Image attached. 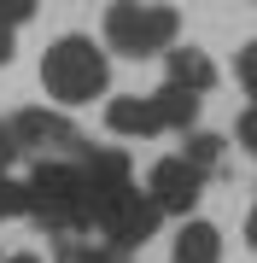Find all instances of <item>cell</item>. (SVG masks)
I'll return each mask as SVG.
<instances>
[{
    "label": "cell",
    "mask_w": 257,
    "mask_h": 263,
    "mask_svg": "<svg viewBox=\"0 0 257 263\" xmlns=\"http://www.w3.org/2000/svg\"><path fill=\"white\" fill-rule=\"evenodd\" d=\"M234 70H240V88L257 100V41H246V47H240V65H234Z\"/></svg>",
    "instance_id": "cell-13"
},
{
    "label": "cell",
    "mask_w": 257,
    "mask_h": 263,
    "mask_svg": "<svg viewBox=\"0 0 257 263\" xmlns=\"http://www.w3.org/2000/svg\"><path fill=\"white\" fill-rule=\"evenodd\" d=\"M187 158L199 164V170H210V164L222 158V141H216V135H193V141H187Z\"/></svg>",
    "instance_id": "cell-12"
},
{
    "label": "cell",
    "mask_w": 257,
    "mask_h": 263,
    "mask_svg": "<svg viewBox=\"0 0 257 263\" xmlns=\"http://www.w3.org/2000/svg\"><path fill=\"white\" fill-rule=\"evenodd\" d=\"M29 216H41L47 228H76L94 222V187H88V170L82 164H35L29 176Z\"/></svg>",
    "instance_id": "cell-2"
},
{
    "label": "cell",
    "mask_w": 257,
    "mask_h": 263,
    "mask_svg": "<svg viewBox=\"0 0 257 263\" xmlns=\"http://www.w3.org/2000/svg\"><path fill=\"white\" fill-rule=\"evenodd\" d=\"M234 135H240V146H246V152H257V105H246V111H240Z\"/></svg>",
    "instance_id": "cell-14"
},
{
    "label": "cell",
    "mask_w": 257,
    "mask_h": 263,
    "mask_svg": "<svg viewBox=\"0 0 257 263\" xmlns=\"http://www.w3.org/2000/svg\"><path fill=\"white\" fill-rule=\"evenodd\" d=\"M158 199L146 193V187H134V181H123V187H111L100 199V211H94V222H100V234L111 252H134V246H146L152 240V228H158Z\"/></svg>",
    "instance_id": "cell-4"
},
{
    "label": "cell",
    "mask_w": 257,
    "mask_h": 263,
    "mask_svg": "<svg viewBox=\"0 0 257 263\" xmlns=\"http://www.w3.org/2000/svg\"><path fill=\"white\" fill-rule=\"evenodd\" d=\"M146 193L158 199V211H170V216H181V211H193L199 205V193H205V170L181 152V158H158L152 164V176H146Z\"/></svg>",
    "instance_id": "cell-5"
},
{
    "label": "cell",
    "mask_w": 257,
    "mask_h": 263,
    "mask_svg": "<svg viewBox=\"0 0 257 263\" xmlns=\"http://www.w3.org/2000/svg\"><path fill=\"white\" fill-rule=\"evenodd\" d=\"M246 240H251V252H257V199H251V216H246Z\"/></svg>",
    "instance_id": "cell-18"
},
{
    "label": "cell",
    "mask_w": 257,
    "mask_h": 263,
    "mask_svg": "<svg viewBox=\"0 0 257 263\" xmlns=\"http://www.w3.org/2000/svg\"><path fill=\"white\" fill-rule=\"evenodd\" d=\"M0 65H12V24L0 18Z\"/></svg>",
    "instance_id": "cell-17"
},
{
    "label": "cell",
    "mask_w": 257,
    "mask_h": 263,
    "mask_svg": "<svg viewBox=\"0 0 257 263\" xmlns=\"http://www.w3.org/2000/svg\"><path fill=\"white\" fill-rule=\"evenodd\" d=\"M0 135H6L18 152H24V146H29V152H76V146H82L76 129H70L58 111H18Z\"/></svg>",
    "instance_id": "cell-6"
},
{
    "label": "cell",
    "mask_w": 257,
    "mask_h": 263,
    "mask_svg": "<svg viewBox=\"0 0 257 263\" xmlns=\"http://www.w3.org/2000/svg\"><path fill=\"white\" fill-rule=\"evenodd\" d=\"M0 18H6V24H24V18H35V0H0Z\"/></svg>",
    "instance_id": "cell-15"
},
{
    "label": "cell",
    "mask_w": 257,
    "mask_h": 263,
    "mask_svg": "<svg viewBox=\"0 0 257 263\" xmlns=\"http://www.w3.org/2000/svg\"><path fill=\"white\" fill-rule=\"evenodd\" d=\"M12 152H18V146H12L6 135H0V176H6V158H12Z\"/></svg>",
    "instance_id": "cell-19"
},
{
    "label": "cell",
    "mask_w": 257,
    "mask_h": 263,
    "mask_svg": "<svg viewBox=\"0 0 257 263\" xmlns=\"http://www.w3.org/2000/svg\"><path fill=\"white\" fill-rule=\"evenodd\" d=\"M12 216H29V181L0 176V222H12Z\"/></svg>",
    "instance_id": "cell-11"
},
{
    "label": "cell",
    "mask_w": 257,
    "mask_h": 263,
    "mask_svg": "<svg viewBox=\"0 0 257 263\" xmlns=\"http://www.w3.org/2000/svg\"><path fill=\"white\" fill-rule=\"evenodd\" d=\"M175 12L158 6V0H117L105 6V41L129 59H146V53H164L175 41Z\"/></svg>",
    "instance_id": "cell-3"
},
{
    "label": "cell",
    "mask_w": 257,
    "mask_h": 263,
    "mask_svg": "<svg viewBox=\"0 0 257 263\" xmlns=\"http://www.w3.org/2000/svg\"><path fill=\"white\" fill-rule=\"evenodd\" d=\"M170 263H222V234L210 222H187L170 246Z\"/></svg>",
    "instance_id": "cell-8"
},
{
    "label": "cell",
    "mask_w": 257,
    "mask_h": 263,
    "mask_svg": "<svg viewBox=\"0 0 257 263\" xmlns=\"http://www.w3.org/2000/svg\"><path fill=\"white\" fill-rule=\"evenodd\" d=\"M76 263H123V252H111V246H100V252H76Z\"/></svg>",
    "instance_id": "cell-16"
},
{
    "label": "cell",
    "mask_w": 257,
    "mask_h": 263,
    "mask_svg": "<svg viewBox=\"0 0 257 263\" xmlns=\"http://www.w3.org/2000/svg\"><path fill=\"white\" fill-rule=\"evenodd\" d=\"M105 129L129 135V141H146V135H164V111L152 94H123V100L105 105Z\"/></svg>",
    "instance_id": "cell-7"
},
{
    "label": "cell",
    "mask_w": 257,
    "mask_h": 263,
    "mask_svg": "<svg viewBox=\"0 0 257 263\" xmlns=\"http://www.w3.org/2000/svg\"><path fill=\"white\" fill-rule=\"evenodd\" d=\"M105 82H111V65H105V53L88 35H58L53 47H47V59H41V88H47L58 105L100 100Z\"/></svg>",
    "instance_id": "cell-1"
},
{
    "label": "cell",
    "mask_w": 257,
    "mask_h": 263,
    "mask_svg": "<svg viewBox=\"0 0 257 263\" xmlns=\"http://www.w3.org/2000/svg\"><path fill=\"white\" fill-rule=\"evenodd\" d=\"M170 82H175V88H193V94H205V88L216 82V65H210L199 47H181V53H170Z\"/></svg>",
    "instance_id": "cell-9"
},
{
    "label": "cell",
    "mask_w": 257,
    "mask_h": 263,
    "mask_svg": "<svg viewBox=\"0 0 257 263\" xmlns=\"http://www.w3.org/2000/svg\"><path fill=\"white\" fill-rule=\"evenodd\" d=\"M6 263H41V257H29V252H18V257H6Z\"/></svg>",
    "instance_id": "cell-20"
},
{
    "label": "cell",
    "mask_w": 257,
    "mask_h": 263,
    "mask_svg": "<svg viewBox=\"0 0 257 263\" xmlns=\"http://www.w3.org/2000/svg\"><path fill=\"white\" fill-rule=\"evenodd\" d=\"M152 100H158V111H164V129H187V123L199 117V94H193V88H175V82H164Z\"/></svg>",
    "instance_id": "cell-10"
}]
</instances>
